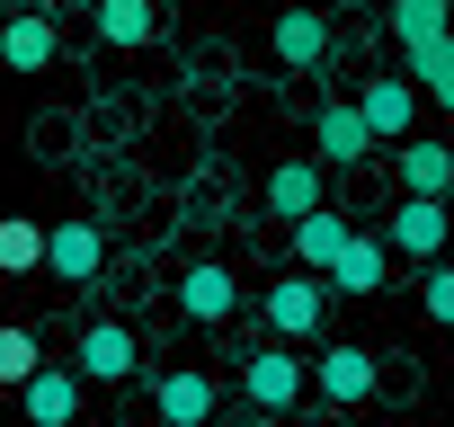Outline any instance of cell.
<instances>
[{
    "label": "cell",
    "instance_id": "6da1fadb",
    "mask_svg": "<svg viewBox=\"0 0 454 427\" xmlns=\"http://www.w3.org/2000/svg\"><path fill=\"white\" fill-rule=\"evenodd\" d=\"M259 312H268V330H277V338H312V330H321V312H330V285L294 268V276H277V285L259 294Z\"/></svg>",
    "mask_w": 454,
    "mask_h": 427
},
{
    "label": "cell",
    "instance_id": "7a4b0ae2",
    "mask_svg": "<svg viewBox=\"0 0 454 427\" xmlns=\"http://www.w3.org/2000/svg\"><path fill=\"white\" fill-rule=\"evenodd\" d=\"M348 107L365 116V134H374V143H392V151H401V143H410V116H419V89H410L401 72H383V81H365Z\"/></svg>",
    "mask_w": 454,
    "mask_h": 427
},
{
    "label": "cell",
    "instance_id": "3957f363",
    "mask_svg": "<svg viewBox=\"0 0 454 427\" xmlns=\"http://www.w3.org/2000/svg\"><path fill=\"white\" fill-rule=\"evenodd\" d=\"M445 232H454V214L445 205H427V196H401V214L383 223V250H401V259H445Z\"/></svg>",
    "mask_w": 454,
    "mask_h": 427
},
{
    "label": "cell",
    "instance_id": "277c9868",
    "mask_svg": "<svg viewBox=\"0 0 454 427\" xmlns=\"http://www.w3.org/2000/svg\"><path fill=\"white\" fill-rule=\"evenodd\" d=\"M98 268H107L98 223H54V232H45V276H54V285H98Z\"/></svg>",
    "mask_w": 454,
    "mask_h": 427
},
{
    "label": "cell",
    "instance_id": "5b68a950",
    "mask_svg": "<svg viewBox=\"0 0 454 427\" xmlns=\"http://www.w3.org/2000/svg\"><path fill=\"white\" fill-rule=\"evenodd\" d=\"M134 365H143V338H134L125 321H90V330H81V365H72L81 383H125Z\"/></svg>",
    "mask_w": 454,
    "mask_h": 427
},
{
    "label": "cell",
    "instance_id": "8992f818",
    "mask_svg": "<svg viewBox=\"0 0 454 427\" xmlns=\"http://www.w3.org/2000/svg\"><path fill=\"white\" fill-rule=\"evenodd\" d=\"M374 383H383V374H374V356H365V347H330V356L312 365V392H321L330 409H356V400H374Z\"/></svg>",
    "mask_w": 454,
    "mask_h": 427
},
{
    "label": "cell",
    "instance_id": "52a82bcc",
    "mask_svg": "<svg viewBox=\"0 0 454 427\" xmlns=\"http://www.w3.org/2000/svg\"><path fill=\"white\" fill-rule=\"evenodd\" d=\"M259 205H268V214H286V223H303V214H321V205H330V187H321V169H312V160H277V169H268V187H259Z\"/></svg>",
    "mask_w": 454,
    "mask_h": 427
},
{
    "label": "cell",
    "instance_id": "ba28073f",
    "mask_svg": "<svg viewBox=\"0 0 454 427\" xmlns=\"http://www.w3.org/2000/svg\"><path fill=\"white\" fill-rule=\"evenodd\" d=\"M383 276H392V250L383 241H365V232H348V250L330 259V294H383Z\"/></svg>",
    "mask_w": 454,
    "mask_h": 427
},
{
    "label": "cell",
    "instance_id": "9c48e42d",
    "mask_svg": "<svg viewBox=\"0 0 454 427\" xmlns=\"http://www.w3.org/2000/svg\"><path fill=\"white\" fill-rule=\"evenodd\" d=\"M152 409H160V427H205V418H214V383H205L196 365H178V374L152 383Z\"/></svg>",
    "mask_w": 454,
    "mask_h": 427
},
{
    "label": "cell",
    "instance_id": "30bf717a",
    "mask_svg": "<svg viewBox=\"0 0 454 427\" xmlns=\"http://www.w3.org/2000/svg\"><path fill=\"white\" fill-rule=\"evenodd\" d=\"M312 169H348V160H365L374 151V134H365V116L356 107H321V125H312Z\"/></svg>",
    "mask_w": 454,
    "mask_h": 427
},
{
    "label": "cell",
    "instance_id": "8fae6325",
    "mask_svg": "<svg viewBox=\"0 0 454 427\" xmlns=\"http://www.w3.org/2000/svg\"><path fill=\"white\" fill-rule=\"evenodd\" d=\"M241 383H250V400H259V409H294V400L312 392V365H303V356H250V374H241Z\"/></svg>",
    "mask_w": 454,
    "mask_h": 427
},
{
    "label": "cell",
    "instance_id": "7c38bea8",
    "mask_svg": "<svg viewBox=\"0 0 454 427\" xmlns=\"http://www.w3.org/2000/svg\"><path fill=\"white\" fill-rule=\"evenodd\" d=\"M19 400H27L36 427H72V418H81V374H72V365H45L36 383H19Z\"/></svg>",
    "mask_w": 454,
    "mask_h": 427
},
{
    "label": "cell",
    "instance_id": "4fadbf2b",
    "mask_svg": "<svg viewBox=\"0 0 454 427\" xmlns=\"http://www.w3.org/2000/svg\"><path fill=\"white\" fill-rule=\"evenodd\" d=\"M178 303H187V321H232V312H241V285H232V268L196 259L187 285H178Z\"/></svg>",
    "mask_w": 454,
    "mask_h": 427
},
{
    "label": "cell",
    "instance_id": "5bb4252c",
    "mask_svg": "<svg viewBox=\"0 0 454 427\" xmlns=\"http://www.w3.org/2000/svg\"><path fill=\"white\" fill-rule=\"evenodd\" d=\"M277 63H286V72H321V63H330V19L286 10V19H277Z\"/></svg>",
    "mask_w": 454,
    "mask_h": 427
},
{
    "label": "cell",
    "instance_id": "9a60e30c",
    "mask_svg": "<svg viewBox=\"0 0 454 427\" xmlns=\"http://www.w3.org/2000/svg\"><path fill=\"white\" fill-rule=\"evenodd\" d=\"M392 36H401V63H410V54H436V45L454 36V10H445V0H401V10H392Z\"/></svg>",
    "mask_w": 454,
    "mask_h": 427
},
{
    "label": "cell",
    "instance_id": "2e32d148",
    "mask_svg": "<svg viewBox=\"0 0 454 427\" xmlns=\"http://www.w3.org/2000/svg\"><path fill=\"white\" fill-rule=\"evenodd\" d=\"M339 250H348V214H339V205H321V214H303V223H294V259H303V276H330Z\"/></svg>",
    "mask_w": 454,
    "mask_h": 427
},
{
    "label": "cell",
    "instance_id": "e0dca14e",
    "mask_svg": "<svg viewBox=\"0 0 454 427\" xmlns=\"http://www.w3.org/2000/svg\"><path fill=\"white\" fill-rule=\"evenodd\" d=\"M54 45H63V36H54V19H36V10L0 27V63H10V72H45V63H54Z\"/></svg>",
    "mask_w": 454,
    "mask_h": 427
},
{
    "label": "cell",
    "instance_id": "ac0fdd59",
    "mask_svg": "<svg viewBox=\"0 0 454 427\" xmlns=\"http://www.w3.org/2000/svg\"><path fill=\"white\" fill-rule=\"evenodd\" d=\"M90 27H98L107 45H152V36H160V10H152V0H98Z\"/></svg>",
    "mask_w": 454,
    "mask_h": 427
},
{
    "label": "cell",
    "instance_id": "d6986e66",
    "mask_svg": "<svg viewBox=\"0 0 454 427\" xmlns=\"http://www.w3.org/2000/svg\"><path fill=\"white\" fill-rule=\"evenodd\" d=\"M0 276H45V223L0 214Z\"/></svg>",
    "mask_w": 454,
    "mask_h": 427
},
{
    "label": "cell",
    "instance_id": "ffe728a7",
    "mask_svg": "<svg viewBox=\"0 0 454 427\" xmlns=\"http://www.w3.org/2000/svg\"><path fill=\"white\" fill-rule=\"evenodd\" d=\"M401 187H410V196H427V205H445V187H454L445 143H401Z\"/></svg>",
    "mask_w": 454,
    "mask_h": 427
},
{
    "label": "cell",
    "instance_id": "44dd1931",
    "mask_svg": "<svg viewBox=\"0 0 454 427\" xmlns=\"http://www.w3.org/2000/svg\"><path fill=\"white\" fill-rule=\"evenodd\" d=\"M45 374V347H36V330H19V321H0V383H36Z\"/></svg>",
    "mask_w": 454,
    "mask_h": 427
},
{
    "label": "cell",
    "instance_id": "7402d4cb",
    "mask_svg": "<svg viewBox=\"0 0 454 427\" xmlns=\"http://www.w3.org/2000/svg\"><path fill=\"white\" fill-rule=\"evenodd\" d=\"M419 303H427V321H445V330H454V268H445V259L427 268V285H419Z\"/></svg>",
    "mask_w": 454,
    "mask_h": 427
}]
</instances>
